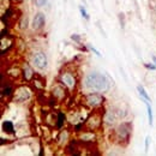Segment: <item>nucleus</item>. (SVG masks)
I'll list each match as a JSON object with an SVG mask.
<instances>
[{"label":"nucleus","instance_id":"obj_1","mask_svg":"<svg viewBox=\"0 0 156 156\" xmlns=\"http://www.w3.org/2000/svg\"><path fill=\"white\" fill-rule=\"evenodd\" d=\"M84 87L93 91L103 93L108 89L109 82L105 75L100 72H90L84 78Z\"/></svg>","mask_w":156,"mask_h":156},{"label":"nucleus","instance_id":"obj_2","mask_svg":"<svg viewBox=\"0 0 156 156\" xmlns=\"http://www.w3.org/2000/svg\"><path fill=\"white\" fill-rule=\"evenodd\" d=\"M33 64L39 70H44L48 66V59L43 52H35L33 55Z\"/></svg>","mask_w":156,"mask_h":156},{"label":"nucleus","instance_id":"obj_3","mask_svg":"<svg viewBox=\"0 0 156 156\" xmlns=\"http://www.w3.org/2000/svg\"><path fill=\"white\" fill-rule=\"evenodd\" d=\"M44 23H46V16H44V13L37 12L34 16V18H33L31 27H33L34 30H39V29H42L44 27Z\"/></svg>","mask_w":156,"mask_h":156},{"label":"nucleus","instance_id":"obj_4","mask_svg":"<svg viewBox=\"0 0 156 156\" xmlns=\"http://www.w3.org/2000/svg\"><path fill=\"white\" fill-rule=\"evenodd\" d=\"M102 101H103V98L101 95H98V94H90L87 98V102L90 106H98Z\"/></svg>","mask_w":156,"mask_h":156},{"label":"nucleus","instance_id":"obj_5","mask_svg":"<svg viewBox=\"0 0 156 156\" xmlns=\"http://www.w3.org/2000/svg\"><path fill=\"white\" fill-rule=\"evenodd\" d=\"M61 80H62L69 88H73L75 84H76V79L73 78V76H71L70 73H65V75H62Z\"/></svg>","mask_w":156,"mask_h":156},{"label":"nucleus","instance_id":"obj_6","mask_svg":"<svg viewBox=\"0 0 156 156\" xmlns=\"http://www.w3.org/2000/svg\"><path fill=\"white\" fill-rule=\"evenodd\" d=\"M18 94H20V96L17 95V101H18V102H24L25 100H28L29 96H30V91H29L28 89H25V88L20 89V91H18Z\"/></svg>","mask_w":156,"mask_h":156},{"label":"nucleus","instance_id":"obj_7","mask_svg":"<svg viewBox=\"0 0 156 156\" xmlns=\"http://www.w3.org/2000/svg\"><path fill=\"white\" fill-rule=\"evenodd\" d=\"M117 114L114 113V112H108L107 114H106V117H105V121H106V124L107 125H114V122H115V120H117Z\"/></svg>","mask_w":156,"mask_h":156},{"label":"nucleus","instance_id":"obj_8","mask_svg":"<svg viewBox=\"0 0 156 156\" xmlns=\"http://www.w3.org/2000/svg\"><path fill=\"white\" fill-rule=\"evenodd\" d=\"M2 130H4V132L12 133V132L15 131V129H13V124H12L11 121H9V120L4 121V122H2Z\"/></svg>","mask_w":156,"mask_h":156},{"label":"nucleus","instance_id":"obj_9","mask_svg":"<svg viewBox=\"0 0 156 156\" xmlns=\"http://www.w3.org/2000/svg\"><path fill=\"white\" fill-rule=\"evenodd\" d=\"M143 101H144V103H145V106H147V109H148V119H149V125L150 126H153V120H154V118H153V109H151V107H150V105H149V102L147 101V100H144V98H142Z\"/></svg>","mask_w":156,"mask_h":156},{"label":"nucleus","instance_id":"obj_10","mask_svg":"<svg viewBox=\"0 0 156 156\" xmlns=\"http://www.w3.org/2000/svg\"><path fill=\"white\" fill-rule=\"evenodd\" d=\"M137 90H138V93H139V95H140V98H144V100H147V101H149V100H150L149 95L147 94L145 89H144L142 85H138V87H137Z\"/></svg>","mask_w":156,"mask_h":156},{"label":"nucleus","instance_id":"obj_11","mask_svg":"<svg viewBox=\"0 0 156 156\" xmlns=\"http://www.w3.org/2000/svg\"><path fill=\"white\" fill-rule=\"evenodd\" d=\"M53 94L57 96V98H62L64 96V90L60 88V87H55L53 89Z\"/></svg>","mask_w":156,"mask_h":156},{"label":"nucleus","instance_id":"obj_12","mask_svg":"<svg viewBox=\"0 0 156 156\" xmlns=\"http://www.w3.org/2000/svg\"><path fill=\"white\" fill-rule=\"evenodd\" d=\"M79 11H80V15H82L85 20H89V18H90V17H89V13L87 12V10H85L84 6H79Z\"/></svg>","mask_w":156,"mask_h":156},{"label":"nucleus","instance_id":"obj_13","mask_svg":"<svg viewBox=\"0 0 156 156\" xmlns=\"http://www.w3.org/2000/svg\"><path fill=\"white\" fill-rule=\"evenodd\" d=\"M24 72H25V73H24V76H25V78H27V79H29V78L31 77V70H30L28 66L24 69Z\"/></svg>","mask_w":156,"mask_h":156},{"label":"nucleus","instance_id":"obj_14","mask_svg":"<svg viewBox=\"0 0 156 156\" xmlns=\"http://www.w3.org/2000/svg\"><path fill=\"white\" fill-rule=\"evenodd\" d=\"M35 4H36L37 7H42L47 4V0H35Z\"/></svg>","mask_w":156,"mask_h":156},{"label":"nucleus","instance_id":"obj_15","mask_svg":"<svg viewBox=\"0 0 156 156\" xmlns=\"http://www.w3.org/2000/svg\"><path fill=\"white\" fill-rule=\"evenodd\" d=\"M20 28H22V29H27V28H28V20H27V17L23 18L22 23H20Z\"/></svg>","mask_w":156,"mask_h":156},{"label":"nucleus","instance_id":"obj_16","mask_svg":"<svg viewBox=\"0 0 156 156\" xmlns=\"http://www.w3.org/2000/svg\"><path fill=\"white\" fill-rule=\"evenodd\" d=\"M149 140H150V138L147 137L145 138V150H148V148H149Z\"/></svg>","mask_w":156,"mask_h":156},{"label":"nucleus","instance_id":"obj_17","mask_svg":"<svg viewBox=\"0 0 156 156\" xmlns=\"http://www.w3.org/2000/svg\"><path fill=\"white\" fill-rule=\"evenodd\" d=\"M90 49H91V51H93V52H94V53H95L96 55H98V57H101V54H100V52H98V51H96V49H95L94 47H91V46H90Z\"/></svg>","mask_w":156,"mask_h":156},{"label":"nucleus","instance_id":"obj_18","mask_svg":"<svg viewBox=\"0 0 156 156\" xmlns=\"http://www.w3.org/2000/svg\"><path fill=\"white\" fill-rule=\"evenodd\" d=\"M145 66H147L148 69H150V70H155V69H156V66H155V65H151V64H147Z\"/></svg>","mask_w":156,"mask_h":156},{"label":"nucleus","instance_id":"obj_19","mask_svg":"<svg viewBox=\"0 0 156 156\" xmlns=\"http://www.w3.org/2000/svg\"><path fill=\"white\" fill-rule=\"evenodd\" d=\"M72 40H76V41H79V36H78L77 34H75V35H72Z\"/></svg>","mask_w":156,"mask_h":156},{"label":"nucleus","instance_id":"obj_20","mask_svg":"<svg viewBox=\"0 0 156 156\" xmlns=\"http://www.w3.org/2000/svg\"><path fill=\"white\" fill-rule=\"evenodd\" d=\"M153 61H154V62H155V64H156V57H155V55L153 57Z\"/></svg>","mask_w":156,"mask_h":156},{"label":"nucleus","instance_id":"obj_21","mask_svg":"<svg viewBox=\"0 0 156 156\" xmlns=\"http://www.w3.org/2000/svg\"><path fill=\"white\" fill-rule=\"evenodd\" d=\"M154 11H155V15H156V5H155V9H154Z\"/></svg>","mask_w":156,"mask_h":156}]
</instances>
